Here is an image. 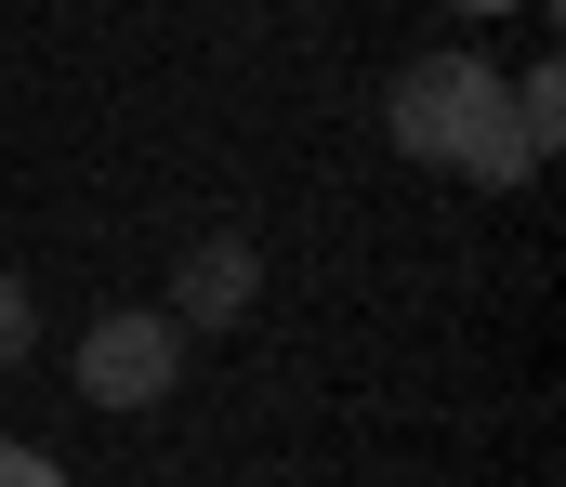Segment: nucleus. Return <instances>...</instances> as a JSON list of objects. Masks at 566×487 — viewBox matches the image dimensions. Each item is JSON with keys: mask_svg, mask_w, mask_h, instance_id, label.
Returning a JSON list of instances; mask_svg holds the SVG:
<instances>
[{"mask_svg": "<svg viewBox=\"0 0 566 487\" xmlns=\"http://www.w3.org/2000/svg\"><path fill=\"white\" fill-rule=\"evenodd\" d=\"M382 133H396V159L461 171V184H527L541 171L527 133H514V80L488 53H409L396 93H382Z\"/></svg>", "mask_w": 566, "mask_h": 487, "instance_id": "obj_1", "label": "nucleus"}, {"mask_svg": "<svg viewBox=\"0 0 566 487\" xmlns=\"http://www.w3.org/2000/svg\"><path fill=\"white\" fill-rule=\"evenodd\" d=\"M514 133H527V159H554V146H566V93H554V66H527V80H514Z\"/></svg>", "mask_w": 566, "mask_h": 487, "instance_id": "obj_4", "label": "nucleus"}, {"mask_svg": "<svg viewBox=\"0 0 566 487\" xmlns=\"http://www.w3.org/2000/svg\"><path fill=\"white\" fill-rule=\"evenodd\" d=\"M448 13H527V0H448Z\"/></svg>", "mask_w": 566, "mask_h": 487, "instance_id": "obj_7", "label": "nucleus"}, {"mask_svg": "<svg viewBox=\"0 0 566 487\" xmlns=\"http://www.w3.org/2000/svg\"><path fill=\"white\" fill-rule=\"evenodd\" d=\"M66 382H80L93 409H158V395L185 382V329L158 317V304H119V317H93V329H80Z\"/></svg>", "mask_w": 566, "mask_h": 487, "instance_id": "obj_2", "label": "nucleus"}, {"mask_svg": "<svg viewBox=\"0 0 566 487\" xmlns=\"http://www.w3.org/2000/svg\"><path fill=\"white\" fill-rule=\"evenodd\" d=\"M0 487H66V475H53L40 448H13V435H0Z\"/></svg>", "mask_w": 566, "mask_h": 487, "instance_id": "obj_6", "label": "nucleus"}, {"mask_svg": "<svg viewBox=\"0 0 566 487\" xmlns=\"http://www.w3.org/2000/svg\"><path fill=\"white\" fill-rule=\"evenodd\" d=\"M40 356V304H27V277H0V382Z\"/></svg>", "mask_w": 566, "mask_h": 487, "instance_id": "obj_5", "label": "nucleus"}, {"mask_svg": "<svg viewBox=\"0 0 566 487\" xmlns=\"http://www.w3.org/2000/svg\"><path fill=\"white\" fill-rule=\"evenodd\" d=\"M251 304H264V251H251L238 224H211V237L171 251V304H158L171 329H238Z\"/></svg>", "mask_w": 566, "mask_h": 487, "instance_id": "obj_3", "label": "nucleus"}]
</instances>
